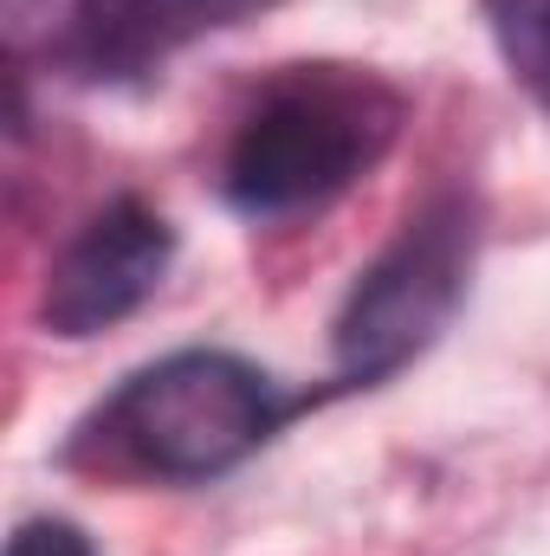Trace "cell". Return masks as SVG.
Returning a JSON list of instances; mask_svg holds the SVG:
<instances>
[{
  "instance_id": "cell-1",
  "label": "cell",
  "mask_w": 550,
  "mask_h": 556,
  "mask_svg": "<svg viewBox=\"0 0 550 556\" xmlns=\"http://www.w3.org/2000/svg\"><path fill=\"white\" fill-rule=\"evenodd\" d=\"M285 415L291 402L253 363L227 350H182L137 369L85 427V446L124 472L195 485L240 466Z\"/></svg>"
},
{
  "instance_id": "cell-2",
  "label": "cell",
  "mask_w": 550,
  "mask_h": 556,
  "mask_svg": "<svg viewBox=\"0 0 550 556\" xmlns=\"http://www.w3.org/2000/svg\"><path fill=\"white\" fill-rule=\"evenodd\" d=\"M402 104L357 72H291L253 104L227 149V201L240 214H304L343 194L396 137Z\"/></svg>"
},
{
  "instance_id": "cell-3",
  "label": "cell",
  "mask_w": 550,
  "mask_h": 556,
  "mask_svg": "<svg viewBox=\"0 0 550 556\" xmlns=\"http://www.w3.org/2000/svg\"><path fill=\"white\" fill-rule=\"evenodd\" d=\"M473 266V220L460 201H434L421 207L402 240L357 278L343 317H337V363L350 382H376L389 369H402L414 350H427V337L453 317L460 291Z\"/></svg>"
},
{
  "instance_id": "cell-4",
  "label": "cell",
  "mask_w": 550,
  "mask_h": 556,
  "mask_svg": "<svg viewBox=\"0 0 550 556\" xmlns=\"http://www.w3.org/2000/svg\"><path fill=\"white\" fill-rule=\"evenodd\" d=\"M168 260H175L168 220L155 207H142V201H111L59 253V266L46 278V324L59 337H91V330L130 317L162 285Z\"/></svg>"
},
{
  "instance_id": "cell-5",
  "label": "cell",
  "mask_w": 550,
  "mask_h": 556,
  "mask_svg": "<svg viewBox=\"0 0 550 556\" xmlns=\"http://www.w3.org/2000/svg\"><path fill=\"white\" fill-rule=\"evenodd\" d=\"M273 0H78L59 59L85 78H142L155 65H168L175 52H188L208 33H227L253 13H266Z\"/></svg>"
},
{
  "instance_id": "cell-6",
  "label": "cell",
  "mask_w": 550,
  "mask_h": 556,
  "mask_svg": "<svg viewBox=\"0 0 550 556\" xmlns=\"http://www.w3.org/2000/svg\"><path fill=\"white\" fill-rule=\"evenodd\" d=\"M492 26L512 52V65L550 91V0H492Z\"/></svg>"
},
{
  "instance_id": "cell-7",
  "label": "cell",
  "mask_w": 550,
  "mask_h": 556,
  "mask_svg": "<svg viewBox=\"0 0 550 556\" xmlns=\"http://www.w3.org/2000/svg\"><path fill=\"white\" fill-rule=\"evenodd\" d=\"M7 556H91L78 525H59V518H39V525H20Z\"/></svg>"
}]
</instances>
